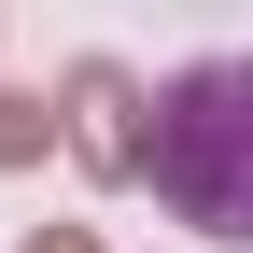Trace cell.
<instances>
[{"label": "cell", "mask_w": 253, "mask_h": 253, "mask_svg": "<svg viewBox=\"0 0 253 253\" xmlns=\"http://www.w3.org/2000/svg\"><path fill=\"white\" fill-rule=\"evenodd\" d=\"M141 183L197 239H253V56H197L141 113Z\"/></svg>", "instance_id": "6da1fadb"}, {"label": "cell", "mask_w": 253, "mask_h": 253, "mask_svg": "<svg viewBox=\"0 0 253 253\" xmlns=\"http://www.w3.org/2000/svg\"><path fill=\"white\" fill-rule=\"evenodd\" d=\"M42 141H56V113H42V99H14V84H0V169H14V155H42Z\"/></svg>", "instance_id": "3957f363"}, {"label": "cell", "mask_w": 253, "mask_h": 253, "mask_svg": "<svg viewBox=\"0 0 253 253\" xmlns=\"http://www.w3.org/2000/svg\"><path fill=\"white\" fill-rule=\"evenodd\" d=\"M28 253H99V239H84V225H42V239H28Z\"/></svg>", "instance_id": "277c9868"}, {"label": "cell", "mask_w": 253, "mask_h": 253, "mask_svg": "<svg viewBox=\"0 0 253 253\" xmlns=\"http://www.w3.org/2000/svg\"><path fill=\"white\" fill-rule=\"evenodd\" d=\"M56 141H71L99 183H141V99H126L113 56H84V71H71V126H56Z\"/></svg>", "instance_id": "7a4b0ae2"}]
</instances>
